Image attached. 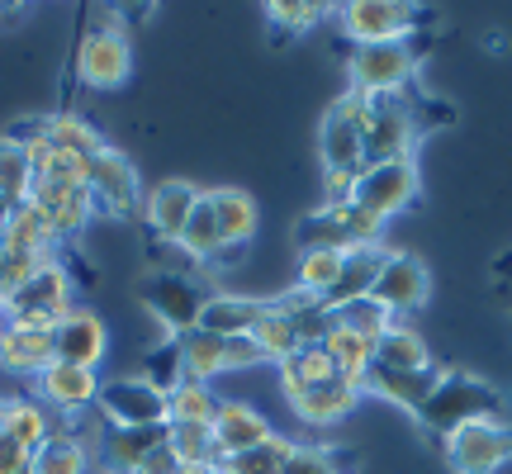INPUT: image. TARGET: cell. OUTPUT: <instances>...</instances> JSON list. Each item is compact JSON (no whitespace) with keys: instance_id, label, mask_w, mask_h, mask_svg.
<instances>
[{"instance_id":"6da1fadb","label":"cell","mask_w":512,"mask_h":474,"mask_svg":"<svg viewBox=\"0 0 512 474\" xmlns=\"http://www.w3.org/2000/svg\"><path fill=\"white\" fill-rule=\"evenodd\" d=\"M318 162H323V204H347L356 176L366 171V133H361V95L342 91L318 124Z\"/></svg>"},{"instance_id":"7a4b0ae2","label":"cell","mask_w":512,"mask_h":474,"mask_svg":"<svg viewBox=\"0 0 512 474\" xmlns=\"http://www.w3.org/2000/svg\"><path fill=\"white\" fill-rule=\"evenodd\" d=\"M479 418H503V394H498L489 380L460 370V365H451V370L441 365V380H437V389H432V399L422 403L418 427L427 437L446 441L456 427L479 422Z\"/></svg>"},{"instance_id":"3957f363","label":"cell","mask_w":512,"mask_h":474,"mask_svg":"<svg viewBox=\"0 0 512 474\" xmlns=\"http://www.w3.org/2000/svg\"><path fill=\"white\" fill-rule=\"evenodd\" d=\"M422 67V53L413 48V38L403 43H366V48H351L347 57V91L366 95H408L413 76Z\"/></svg>"},{"instance_id":"277c9868","label":"cell","mask_w":512,"mask_h":474,"mask_svg":"<svg viewBox=\"0 0 512 474\" xmlns=\"http://www.w3.org/2000/svg\"><path fill=\"white\" fill-rule=\"evenodd\" d=\"M76 76L91 91H119L133 76V43H128L124 24L114 10H100L95 24L86 29L81 48H76Z\"/></svg>"},{"instance_id":"5b68a950","label":"cell","mask_w":512,"mask_h":474,"mask_svg":"<svg viewBox=\"0 0 512 474\" xmlns=\"http://www.w3.org/2000/svg\"><path fill=\"white\" fill-rule=\"evenodd\" d=\"M361 133H366V166L399 162V157H413L422 124L408 95H375V100L361 95Z\"/></svg>"},{"instance_id":"8992f818","label":"cell","mask_w":512,"mask_h":474,"mask_svg":"<svg viewBox=\"0 0 512 474\" xmlns=\"http://www.w3.org/2000/svg\"><path fill=\"white\" fill-rule=\"evenodd\" d=\"M95 418L105 427H166L171 422V394L147 375H124V380H100Z\"/></svg>"},{"instance_id":"52a82bcc","label":"cell","mask_w":512,"mask_h":474,"mask_svg":"<svg viewBox=\"0 0 512 474\" xmlns=\"http://www.w3.org/2000/svg\"><path fill=\"white\" fill-rule=\"evenodd\" d=\"M418 190H422V171H418L413 157H399V162H370L366 171L356 176V185H351V204L366 209L370 219L389 223L394 214L413 209Z\"/></svg>"},{"instance_id":"ba28073f","label":"cell","mask_w":512,"mask_h":474,"mask_svg":"<svg viewBox=\"0 0 512 474\" xmlns=\"http://www.w3.org/2000/svg\"><path fill=\"white\" fill-rule=\"evenodd\" d=\"M138 299H143V309L152 313V318H157V323L171 332V342H176V337H185V332L200 328V313H204V299H209V290H204L195 275L152 271L143 280Z\"/></svg>"},{"instance_id":"9c48e42d","label":"cell","mask_w":512,"mask_h":474,"mask_svg":"<svg viewBox=\"0 0 512 474\" xmlns=\"http://www.w3.org/2000/svg\"><path fill=\"white\" fill-rule=\"evenodd\" d=\"M337 24L356 48L403 43V38H413L422 29V5H408V0H347V5H337Z\"/></svg>"},{"instance_id":"30bf717a","label":"cell","mask_w":512,"mask_h":474,"mask_svg":"<svg viewBox=\"0 0 512 474\" xmlns=\"http://www.w3.org/2000/svg\"><path fill=\"white\" fill-rule=\"evenodd\" d=\"M72 313V275L62 261L38 266L15 294H5V318L10 323H29V328H57V318Z\"/></svg>"},{"instance_id":"8fae6325","label":"cell","mask_w":512,"mask_h":474,"mask_svg":"<svg viewBox=\"0 0 512 474\" xmlns=\"http://www.w3.org/2000/svg\"><path fill=\"white\" fill-rule=\"evenodd\" d=\"M299 247H337V252H356V247H380L384 223L370 219L356 204H318L309 219H299Z\"/></svg>"},{"instance_id":"7c38bea8","label":"cell","mask_w":512,"mask_h":474,"mask_svg":"<svg viewBox=\"0 0 512 474\" xmlns=\"http://www.w3.org/2000/svg\"><path fill=\"white\" fill-rule=\"evenodd\" d=\"M86 195H91L95 214H110V219H133V214H143V181H138L133 162L110 143L91 157Z\"/></svg>"},{"instance_id":"4fadbf2b","label":"cell","mask_w":512,"mask_h":474,"mask_svg":"<svg viewBox=\"0 0 512 474\" xmlns=\"http://www.w3.org/2000/svg\"><path fill=\"white\" fill-rule=\"evenodd\" d=\"M441 451L451 460L456 474H498L512 460V422L503 418H479L456 427L441 441Z\"/></svg>"},{"instance_id":"5bb4252c","label":"cell","mask_w":512,"mask_h":474,"mask_svg":"<svg viewBox=\"0 0 512 474\" xmlns=\"http://www.w3.org/2000/svg\"><path fill=\"white\" fill-rule=\"evenodd\" d=\"M370 294L394 318H408V313L427 309V299H432V271H427V261L418 252H394L389 247V256H384V266H380V280H375Z\"/></svg>"},{"instance_id":"9a60e30c","label":"cell","mask_w":512,"mask_h":474,"mask_svg":"<svg viewBox=\"0 0 512 474\" xmlns=\"http://www.w3.org/2000/svg\"><path fill=\"white\" fill-rule=\"evenodd\" d=\"M34 399L43 403L53 418H81V413H95L100 375H95V370H81V365L53 361L34 380Z\"/></svg>"},{"instance_id":"2e32d148","label":"cell","mask_w":512,"mask_h":474,"mask_svg":"<svg viewBox=\"0 0 512 474\" xmlns=\"http://www.w3.org/2000/svg\"><path fill=\"white\" fill-rule=\"evenodd\" d=\"M105 351H110V328H105V318L91 309H76L62 313L53 328V356L67 365H81V370H100L105 361Z\"/></svg>"},{"instance_id":"e0dca14e","label":"cell","mask_w":512,"mask_h":474,"mask_svg":"<svg viewBox=\"0 0 512 474\" xmlns=\"http://www.w3.org/2000/svg\"><path fill=\"white\" fill-rule=\"evenodd\" d=\"M53 332L48 328H29V323H0V370L15 375V380L34 384L48 365H53Z\"/></svg>"},{"instance_id":"ac0fdd59","label":"cell","mask_w":512,"mask_h":474,"mask_svg":"<svg viewBox=\"0 0 512 474\" xmlns=\"http://www.w3.org/2000/svg\"><path fill=\"white\" fill-rule=\"evenodd\" d=\"M200 185L195 181H157L152 190L143 195V219L147 228L157 233V242H176L185 233V223L195 214V204H200Z\"/></svg>"},{"instance_id":"d6986e66","label":"cell","mask_w":512,"mask_h":474,"mask_svg":"<svg viewBox=\"0 0 512 474\" xmlns=\"http://www.w3.org/2000/svg\"><path fill=\"white\" fill-rule=\"evenodd\" d=\"M166 441V427H100L95 437V465H105V474H138L157 446Z\"/></svg>"},{"instance_id":"ffe728a7","label":"cell","mask_w":512,"mask_h":474,"mask_svg":"<svg viewBox=\"0 0 512 474\" xmlns=\"http://www.w3.org/2000/svg\"><path fill=\"white\" fill-rule=\"evenodd\" d=\"M437 380H441V365H427V370H384V365H370L366 394H375V399L394 403V408H403V413L418 418L422 403L432 399Z\"/></svg>"},{"instance_id":"44dd1931","label":"cell","mask_w":512,"mask_h":474,"mask_svg":"<svg viewBox=\"0 0 512 474\" xmlns=\"http://www.w3.org/2000/svg\"><path fill=\"white\" fill-rule=\"evenodd\" d=\"M275 427L266 422V413H256L252 403L242 399H223L219 403V418H214V446H219V460L242 456L261 441H271Z\"/></svg>"},{"instance_id":"7402d4cb","label":"cell","mask_w":512,"mask_h":474,"mask_svg":"<svg viewBox=\"0 0 512 474\" xmlns=\"http://www.w3.org/2000/svg\"><path fill=\"white\" fill-rule=\"evenodd\" d=\"M294 408V418L309 422V427H332V422H342L361 403V389L356 384H347L342 375L328 384H313V389H299L294 399H285Z\"/></svg>"},{"instance_id":"603a6c76","label":"cell","mask_w":512,"mask_h":474,"mask_svg":"<svg viewBox=\"0 0 512 474\" xmlns=\"http://www.w3.org/2000/svg\"><path fill=\"white\" fill-rule=\"evenodd\" d=\"M209 204H214V219H219V233H223V247L228 256H238L247 242L256 237V223H261V209L247 190L238 185H219V190H209Z\"/></svg>"},{"instance_id":"cb8c5ba5","label":"cell","mask_w":512,"mask_h":474,"mask_svg":"<svg viewBox=\"0 0 512 474\" xmlns=\"http://www.w3.org/2000/svg\"><path fill=\"white\" fill-rule=\"evenodd\" d=\"M266 313V299H252V294H209L200 313V328L214 332V337H252V328Z\"/></svg>"},{"instance_id":"d4e9b609","label":"cell","mask_w":512,"mask_h":474,"mask_svg":"<svg viewBox=\"0 0 512 474\" xmlns=\"http://www.w3.org/2000/svg\"><path fill=\"white\" fill-rule=\"evenodd\" d=\"M384 256H389V242H380V247H356V252H347V266H342V275H337V285H332V294L323 299V304L337 313L342 304H351V299H366V294L375 290V280H380Z\"/></svg>"},{"instance_id":"484cf974","label":"cell","mask_w":512,"mask_h":474,"mask_svg":"<svg viewBox=\"0 0 512 474\" xmlns=\"http://www.w3.org/2000/svg\"><path fill=\"white\" fill-rule=\"evenodd\" d=\"M176 351H181V380L214 384L219 375H228V342L214 332H185V337H176Z\"/></svg>"},{"instance_id":"4316f807","label":"cell","mask_w":512,"mask_h":474,"mask_svg":"<svg viewBox=\"0 0 512 474\" xmlns=\"http://www.w3.org/2000/svg\"><path fill=\"white\" fill-rule=\"evenodd\" d=\"M95 451L86 446V437H76L67 427H57L53 437L43 441L29 460V474H91Z\"/></svg>"},{"instance_id":"83f0119b","label":"cell","mask_w":512,"mask_h":474,"mask_svg":"<svg viewBox=\"0 0 512 474\" xmlns=\"http://www.w3.org/2000/svg\"><path fill=\"white\" fill-rule=\"evenodd\" d=\"M176 247H181L195 266H214V261H233L228 247H223V233H219V219H214V204H209V190L200 195L195 204V214L185 223V233L176 237Z\"/></svg>"},{"instance_id":"f1b7e54d","label":"cell","mask_w":512,"mask_h":474,"mask_svg":"<svg viewBox=\"0 0 512 474\" xmlns=\"http://www.w3.org/2000/svg\"><path fill=\"white\" fill-rule=\"evenodd\" d=\"M375 365H384V370H427V365H437V361H432L427 337H422L413 323L399 318V323L375 342Z\"/></svg>"},{"instance_id":"f546056e","label":"cell","mask_w":512,"mask_h":474,"mask_svg":"<svg viewBox=\"0 0 512 474\" xmlns=\"http://www.w3.org/2000/svg\"><path fill=\"white\" fill-rule=\"evenodd\" d=\"M323 351L332 356L337 375H342L347 384H356V389L366 394V375H370V365H375V342L356 337V332L342 328V323H332V332L323 337Z\"/></svg>"},{"instance_id":"4dcf8cb0","label":"cell","mask_w":512,"mask_h":474,"mask_svg":"<svg viewBox=\"0 0 512 474\" xmlns=\"http://www.w3.org/2000/svg\"><path fill=\"white\" fill-rule=\"evenodd\" d=\"M0 422L15 432V441H24L29 451H38L43 441L57 432V418L34 399V394H15V399H0Z\"/></svg>"},{"instance_id":"1f68e13d","label":"cell","mask_w":512,"mask_h":474,"mask_svg":"<svg viewBox=\"0 0 512 474\" xmlns=\"http://www.w3.org/2000/svg\"><path fill=\"white\" fill-rule=\"evenodd\" d=\"M275 370H280V389H285V399H294L299 389H313V384L337 380V365H332V356L323 351V342H318V347H299L290 361H280Z\"/></svg>"},{"instance_id":"d6a6232c","label":"cell","mask_w":512,"mask_h":474,"mask_svg":"<svg viewBox=\"0 0 512 474\" xmlns=\"http://www.w3.org/2000/svg\"><path fill=\"white\" fill-rule=\"evenodd\" d=\"M342 266H347V252H337V247H304L299 252V271H294V290L313 294V299H328Z\"/></svg>"},{"instance_id":"836d02e7","label":"cell","mask_w":512,"mask_h":474,"mask_svg":"<svg viewBox=\"0 0 512 474\" xmlns=\"http://www.w3.org/2000/svg\"><path fill=\"white\" fill-rule=\"evenodd\" d=\"M252 342L261 347V356H266L271 365L290 361L294 351L304 347V342H299V332H294V323L285 318V309H280L275 299H266V313H261V323L252 328Z\"/></svg>"},{"instance_id":"e575fe53","label":"cell","mask_w":512,"mask_h":474,"mask_svg":"<svg viewBox=\"0 0 512 474\" xmlns=\"http://www.w3.org/2000/svg\"><path fill=\"white\" fill-rule=\"evenodd\" d=\"M48 143H53V152H67V157H95V152L105 147V138L95 133V124L86 114L62 110V114H53V124H48Z\"/></svg>"},{"instance_id":"d590c367","label":"cell","mask_w":512,"mask_h":474,"mask_svg":"<svg viewBox=\"0 0 512 474\" xmlns=\"http://www.w3.org/2000/svg\"><path fill=\"white\" fill-rule=\"evenodd\" d=\"M294 456V441L290 437H271L252 446V451H242V456H228L219 460V474H285Z\"/></svg>"},{"instance_id":"8d00e7d4","label":"cell","mask_w":512,"mask_h":474,"mask_svg":"<svg viewBox=\"0 0 512 474\" xmlns=\"http://www.w3.org/2000/svg\"><path fill=\"white\" fill-rule=\"evenodd\" d=\"M166 441L181 456V465H219L214 427H204V422H166Z\"/></svg>"},{"instance_id":"74e56055","label":"cell","mask_w":512,"mask_h":474,"mask_svg":"<svg viewBox=\"0 0 512 474\" xmlns=\"http://www.w3.org/2000/svg\"><path fill=\"white\" fill-rule=\"evenodd\" d=\"M219 394H214V384H200V380H181L171 389V422H204V427H214L219 418Z\"/></svg>"},{"instance_id":"f35d334b","label":"cell","mask_w":512,"mask_h":474,"mask_svg":"<svg viewBox=\"0 0 512 474\" xmlns=\"http://www.w3.org/2000/svg\"><path fill=\"white\" fill-rule=\"evenodd\" d=\"M332 318H337L342 328H351L356 337H366V342H380L384 332H389L394 323H399V318H394V313L384 309V304L375 299V294H366V299H351V304H342V309L332 313Z\"/></svg>"},{"instance_id":"ab89813d","label":"cell","mask_w":512,"mask_h":474,"mask_svg":"<svg viewBox=\"0 0 512 474\" xmlns=\"http://www.w3.org/2000/svg\"><path fill=\"white\" fill-rule=\"evenodd\" d=\"M29 190H34V166H29V157H24V147L0 138V209L24 204L29 200Z\"/></svg>"},{"instance_id":"60d3db41","label":"cell","mask_w":512,"mask_h":474,"mask_svg":"<svg viewBox=\"0 0 512 474\" xmlns=\"http://www.w3.org/2000/svg\"><path fill=\"white\" fill-rule=\"evenodd\" d=\"M328 10L332 5H323V0H271L266 19H271L280 34H309V29H318L328 19Z\"/></svg>"},{"instance_id":"b9f144b4","label":"cell","mask_w":512,"mask_h":474,"mask_svg":"<svg viewBox=\"0 0 512 474\" xmlns=\"http://www.w3.org/2000/svg\"><path fill=\"white\" fill-rule=\"evenodd\" d=\"M91 219H95V204H91V195H86V190L67 195V200H62L53 214H48L57 242H72L76 233H86V223H91Z\"/></svg>"},{"instance_id":"7bdbcfd3","label":"cell","mask_w":512,"mask_h":474,"mask_svg":"<svg viewBox=\"0 0 512 474\" xmlns=\"http://www.w3.org/2000/svg\"><path fill=\"white\" fill-rule=\"evenodd\" d=\"M285 474H342L337 456H332L328 446H304V441H294V456L285 465Z\"/></svg>"},{"instance_id":"ee69618b","label":"cell","mask_w":512,"mask_h":474,"mask_svg":"<svg viewBox=\"0 0 512 474\" xmlns=\"http://www.w3.org/2000/svg\"><path fill=\"white\" fill-rule=\"evenodd\" d=\"M29 460H34V451L15 441V432L0 422V474H29Z\"/></svg>"},{"instance_id":"f6af8a7d","label":"cell","mask_w":512,"mask_h":474,"mask_svg":"<svg viewBox=\"0 0 512 474\" xmlns=\"http://www.w3.org/2000/svg\"><path fill=\"white\" fill-rule=\"evenodd\" d=\"M252 365H266L261 347L252 337H228V370H252Z\"/></svg>"},{"instance_id":"bcb514c9","label":"cell","mask_w":512,"mask_h":474,"mask_svg":"<svg viewBox=\"0 0 512 474\" xmlns=\"http://www.w3.org/2000/svg\"><path fill=\"white\" fill-rule=\"evenodd\" d=\"M138 474H181V456L171 451V441H162V446L138 465Z\"/></svg>"},{"instance_id":"7dc6e473","label":"cell","mask_w":512,"mask_h":474,"mask_svg":"<svg viewBox=\"0 0 512 474\" xmlns=\"http://www.w3.org/2000/svg\"><path fill=\"white\" fill-rule=\"evenodd\" d=\"M181 474H219V465H181Z\"/></svg>"},{"instance_id":"c3c4849f","label":"cell","mask_w":512,"mask_h":474,"mask_svg":"<svg viewBox=\"0 0 512 474\" xmlns=\"http://www.w3.org/2000/svg\"><path fill=\"white\" fill-rule=\"evenodd\" d=\"M0 323H5V299H0Z\"/></svg>"}]
</instances>
